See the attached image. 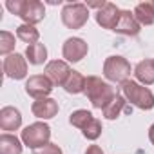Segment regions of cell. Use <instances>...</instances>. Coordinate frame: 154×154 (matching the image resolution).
Instances as JSON below:
<instances>
[{
    "mask_svg": "<svg viewBox=\"0 0 154 154\" xmlns=\"http://www.w3.org/2000/svg\"><path fill=\"white\" fill-rule=\"evenodd\" d=\"M6 8L29 26L42 22L45 17V8L38 0H8Z\"/></svg>",
    "mask_w": 154,
    "mask_h": 154,
    "instance_id": "1",
    "label": "cell"
},
{
    "mask_svg": "<svg viewBox=\"0 0 154 154\" xmlns=\"http://www.w3.org/2000/svg\"><path fill=\"white\" fill-rule=\"evenodd\" d=\"M89 98V102L93 103V107L96 109H103L114 96V89L112 85H109L107 82H103L98 76H87V82H85V91H84Z\"/></svg>",
    "mask_w": 154,
    "mask_h": 154,
    "instance_id": "2",
    "label": "cell"
},
{
    "mask_svg": "<svg viewBox=\"0 0 154 154\" xmlns=\"http://www.w3.org/2000/svg\"><path fill=\"white\" fill-rule=\"evenodd\" d=\"M122 93H123V98L127 102H131L132 105H136L141 111H150L154 107L152 91L145 85H140L138 82H132V80L123 82L122 84Z\"/></svg>",
    "mask_w": 154,
    "mask_h": 154,
    "instance_id": "3",
    "label": "cell"
},
{
    "mask_svg": "<svg viewBox=\"0 0 154 154\" xmlns=\"http://www.w3.org/2000/svg\"><path fill=\"white\" fill-rule=\"evenodd\" d=\"M49 138H51V127L47 123H44V122L31 123V125H27L22 131V141H24V145H27L33 150L47 145Z\"/></svg>",
    "mask_w": 154,
    "mask_h": 154,
    "instance_id": "4",
    "label": "cell"
},
{
    "mask_svg": "<svg viewBox=\"0 0 154 154\" xmlns=\"http://www.w3.org/2000/svg\"><path fill=\"white\" fill-rule=\"evenodd\" d=\"M89 20V8L85 4L74 2V4H65L62 9V22L67 29H80L87 24Z\"/></svg>",
    "mask_w": 154,
    "mask_h": 154,
    "instance_id": "5",
    "label": "cell"
},
{
    "mask_svg": "<svg viewBox=\"0 0 154 154\" xmlns=\"http://www.w3.org/2000/svg\"><path fill=\"white\" fill-rule=\"evenodd\" d=\"M103 76L111 82L123 84L131 76V63L123 56H109L103 63Z\"/></svg>",
    "mask_w": 154,
    "mask_h": 154,
    "instance_id": "6",
    "label": "cell"
},
{
    "mask_svg": "<svg viewBox=\"0 0 154 154\" xmlns=\"http://www.w3.org/2000/svg\"><path fill=\"white\" fill-rule=\"evenodd\" d=\"M53 91V82L47 78L45 74H35L29 76V80L26 82V93L36 100L47 98Z\"/></svg>",
    "mask_w": 154,
    "mask_h": 154,
    "instance_id": "7",
    "label": "cell"
},
{
    "mask_svg": "<svg viewBox=\"0 0 154 154\" xmlns=\"http://www.w3.org/2000/svg\"><path fill=\"white\" fill-rule=\"evenodd\" d=\"M4 72H6L8 78H13V80L26 78V74H27V62H26V58L22 54H18V53L6 56V60H4Z\"/></svg>",
    "mask_w": 154,
    "mask_h": 154,
    "instance_id": "8",
    "label": "cell"
},
{
    "mask_svg": "<svg viewBox=\"0 0 154 154\" xmlns=\"http://www.w3.org/2000/svg\"><path fill=\"white\" fill-rule=\"evenodd\" d=\"M71 67L67 65V62L63 60H53L45 65V76L53 82V85H65L69 74H71Z\"/></svg>",
    "mask_w": 154,
    "mask_h": 154,
    "instance_id": "9",
    "label": "cell"
},
{
    "mask_svg": "<svg viewBox=\"0 0 154 154\" xmlns=\"http://www.w3.org/2000/svg\"><path fill=\"white\" fill-rule=\"evenodd\" d=\"M87 51H89V47H87V44H85L82 38L72 36V38H67V40H65L63 49H62V54H63V58H65L67 62L76 63V62H80V60L87 54Z\"/></svg>",
    "mask_w": 154,
    "mask_h": 154,
    "instance_id": "10",
    "label": "cell"
},
{
    "mask_svg": "<svg viewBox=\"0 0 154 154\" xmlns=\"http://www.w3.org/2000/svg\"><path fill=\"white\" fill-rule=\"evenodd\" d=\"M120 15H122V11L118 9V6L112 4V2H107V4L96 13V22H98V26H102L103 29L114 31V27H116V24H118V20H120Z\"/></svg>",
    "mask_w": 154,
    "mask_h": 154,
    "instance_id": "11",
    "label": "cell"
},
{
    "mask_svg": "<svg viewBox=\"0 0 154 154\" xmlns=\"http://www.w3.org/2000/svg\"><path fill=\"white\" fill-rule=\"evenodd\" d=\"M114 31L120 33V35H125V36H136V35L140 33V24H138V20L134 18V13H131V11H122L120 20H118Z\"/></svg>",
    "mask_w": 154,
    "mask_h": 154,
    "instance_id": "12",
    "label": "cell"
},
{
    "mask_svg": "<svg viewBox=\"0 0 154 154\" xmlns=\"http://www.w3.org/2000/svg\"><path fill=\"white\" fill-rule=\"evenodd\" d=\"M31 111H33V114L36 118L49 120V118L56 116V112H58V102L53 100V98H42V100H36L31 105Z\"/></svg>",
    "mask_w": 154,
    "mask_h": 154,
    "instance_id": "13",
    "label": "cell"
},
{
    "mask_svg": "<svg viewBox=\"0 0 154 154\" xmlns=\"http://www.w3.org/2000/svg\"><path fill=\"white\" fill-rule=\"evenodd\" d=\"M22 125L20 111L15 107H2L0 111V127L2 131H17Z\"/></svg>",
    "mask_w": 154,
    "mask_h": 154,
    "instance_id": "14",
    "label": "cell"
},
{
    "mask_svg": "<svg viewBox=\"0 0 154 154\" xmlns=\"http://www.w3.org/2000/svg\"><path fill=\"white\" fill-rule=\"evenodd\" d=\"M131 112V107H127V100L122 96V94H118L116 93V96L102 109V112H103V116L107 118V120H116L122 112Z\"/></svg>",
    "mask_w": 154,
    "mask_h": 154,
    "instance_id": "15",
    "label": "cell"
},
{
    "mask_svg": "<svg viewBox=\"0 0 154 154\" xmlns=\"http://www.w3.org/2000/svg\"><path fill=\"white\" fill-rule=\"evenodd\" d=\"M134 76L145 85H152L154 84V58L150 60H143L134 67Z\"/></svg>",
    "mask_w": 154,
    "mask_h": 154,
    "instance_id": "16",
    "label": "cell"
},
{
    "mask_svg": "<svg viewBox=\"0 0 154 154\" xmlns=\"http://www.w3.org/2000/svg\"><path fill=\"white\" fill-rule=\"evenodd\" d=\"M134 18L140 26H152L154 24V4L152 2H140L134 8Z\"/></svg>",
    "mask_w": 154,
    "mask_h": 154,
    "instance_id": "17",
    "label": "cell"
},
{
    "mask_svg": "<svg viewBox=\"0 0 154 154\" xmlns=\"http://www.w3.org/2000/svg\"><path fill=\"white\" fill-rule=\"evenodd\" d=\"M85 82H87V78H85L84 74H80L78 71H71L69 78H67V82L63 85V89L69 94H78V93L85 91Z\"/></svg>",
    "mask_w": 154,
    "mask_h": 154,
    "instance_id": "18",
    "label": "cell"
},
{
    "mask_svg": "<svg viewBox=\"0 0 154 154\" xmlns=\"http://www.w3.org/2000/svg\"><path fill=\"white\" fill-rule=\"evenodd\" d=\"M0 154H22V143L13 134H2L0 136Z\"/></svg>",
    "mask_w": 154,
    "mask_h": 154,
    "instance_id": "19",
    "label": "cell"
},
{
    "mask_svg": "<svg viewBox=\"0 0 154 154\" xmlns=\"http://www.w3.org/2000/svg\"><path fill=\"white\" fill-rule=\"evenodd\" d=\"M26 56H27L29 63H33V65H42V63L47 60V49H45L44 44H33V45H27Z\"/></svg>",
    "mask_w": 154,
    "mask_h": 154,
    "instance_id": "20",
    "label": "cell"
},
{
    "mask_svg": "<svg viewBox=\"0 0 154 154\" xmlns=\"http://www.w3.org/2000/svg\"><path fill=\"white\" fill-rule=\"evenodd\" d=\"M17 38L33 45V44H38V38H40V33L35 26H29V24H22L17 27Z\"/></svg>",
    "mask_w": 154,
    "mask_h": 154,
    "instance_id": "21",
    "label": "cell"
},
{
    "mask_svg": "<svg viewBox=\"0 0 154 154\" xmlns=\"http://www.w3.org/2000/svg\"><path fill=\"white\" fill-rule=\"evenodd\" d=\"M93 120H94V116H93L89 111H85V109H78V111H74V112L69 116V123H71L72 127L82 129V131H84Z\"/></svg>",
    "mask_w": 154,
    "mask_h": 154,
    "instance_id": "22",
    "label": "cell"
},
{
    "mask_svg": "<svg viewBox=\"0 0 154 154\" xmlns=\"http://www.w3.org/2000/svg\"><path fill=\"white\" fill-rule=\"evenodd\" d=\"M82 134L87 138V140H91V141H94V140H98L100 138V134H102V122L100 120H93L84 131H82Z\"/></svg>",
    "mask_w": 154,
    "mask_h": 154,
    "instance_id": "23",
    "label": "cell"
},
{
    "mask_svg": "<svg viewBox=\"0 0 154 154\" xmlns=\"http://www.w3.org/2000/svg\"><path fill=\"white\" fill-rule=\"evenodd\" d=\"M15 49V35H11L9 31H2L0 33V53L8 54Z\"/></svg>",
    "mask_w": 154,
    "mask_h": 154,
    "instance_id": "24",
    "label": "cell"
},
{
    "mask_svg": "<svg viewBox=\"0 0 154 154\" xmlns=\"http://www.w3.org/2000/svg\"><path fill=\"white\" fill-rule=\"evenodd\" d=\"M33 154H62V149L56 145V143H47L40 149H35Z\"/></svg>",
    "mask_w": 154,
    "mask_h": 154,
    "instance_id": "25",
    "label": "cell"
},
{
    "mask_svg": "<svg viewBox=\"0 0 154 154\" xmlns=\"http://www.w3.org/2000/svg\"><path fill=\"white\" fill-rule=\"evenodd\" d=\"M85 154H103V150H102V147H98V145H91V147H87Z\"/></svg>",
    "mask_w": 154,
    "mask_h": 154,
    "instance_id": "26",
    "label": "cell"
},
{
    "mask_svg": "<svg viewBox=\"0 0 154 154\" xmlns=\"http://www.w3.org/2000/svg\"><path fill=\"white\" fill-rule=\"evenodd\" d=\"M149 140H150V143L154 145V123H152L150 129H149Z\"/></svg>",
    "mask_w": 154,
    "mask_h": 154,
    "instance_id": "27",
    "label": "cell"
},
{
    "mask_svg": "<svg viewBox=\"0 0 154 154\" xmlns=\"http://www.w3.org/2000/svg\"><path fill=\"white\" fill-rule=\"evenodd\" d=\"M152 4H154V2H152Z\"/></svg>",
    "mask_w": 154,
    "mask_h": 154,
    "instance_id": "28",
    "label": "cell"
}]
</instances>
